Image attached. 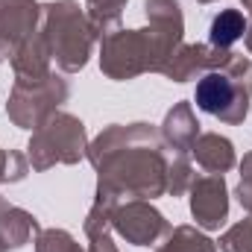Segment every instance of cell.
Listing matches in <instances>:
<instances>
[{"label": "cell", "mask_w": 252, "mask_h": 252, "mask_svg": "<svg viewBox=\"0 0 252 252\" xmlns=\"http://www.w3.org/2000/svg\"><path fill=\"white\" fill-rule=\"evenodd\" d=\"M232 97H235V85L226 76H220V73H208L196 85V106L202 112H208V115L223 112L232 103Z\"/></svg>", "instance_id": "cell-1"}, {"label": "cell", "mask_w": 252, "mask_h": 252, "mask_svg": "<svg viewBox=\"0 0 252 252\" xmlns=\"http://www.w3.org/2000/svg\"><path fill=\"white\" fill-rule=\"evenodd\" d=\"M247 30V21H244V15L241 12H223V15H217L214 18V24H211V44H220V47H229V44H235L238 38H241V32Z\"/></svg>", "instance_id": "cell-2"}]
</instances>
